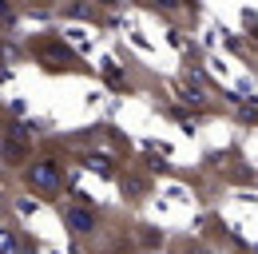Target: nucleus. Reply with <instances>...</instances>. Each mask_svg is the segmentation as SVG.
I'll use <instances>...</instances> for the list:
<instances>
[{
	"label": "nucleus",
	"instance_id": "1",
	"mask_svg": "<svg viewBox=\"0 0 258 254\" xmlns=\"http://www.w3.org/2000/svg\"><path fill=\"white\" fill-rule=\"evenodd\" d=\"M28 183L40 195H56L60 190V167H56V159H36L28 167Z\"/></svg>",
	"mask_w": 258,
	"mask_h": 254
},
{
	"label": "nucleus",
	"instance_id": "3",
	"mask_svg": "<svg viewBox=\"0 0 258 254\" xmlns=\"http://www.w3.org/2000/svg\"><path fill=\"white\" fill-rule=\"evenodd\" d=\"M0 254H16V234H12L8 226L0 230Z\"/></svg>",
	"mask_w": 258,
	"mask_h": 254
},
{
	"label": "nucleus",
	"instance_id": "2",
	"mask_svg": "<svg viewBox=\"0 0 258 254\" xmlns=\"http://www.w3.org/2000/svg\"><path fill=\"white\" fill-rule=\"evenodd\" d=\"M96 219L99 215L92 207H80V203H76V207H64V226L72 234H92V230H96Z\"/></svg>",
	"mask_w": 258,
	"mask_h": 254
}]
</instances>
